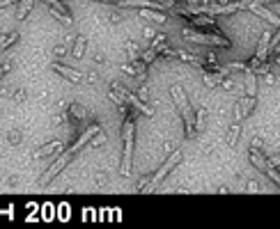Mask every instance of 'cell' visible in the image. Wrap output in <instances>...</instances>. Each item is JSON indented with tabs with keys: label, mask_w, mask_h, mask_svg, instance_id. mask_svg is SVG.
I'll list each match as a JSON object with an SVG mask.
<instances>
[{
	"label": "cell",
	"mask_w": 280,
	"mask_h": 229,
	"mask_svg": "<svg viewBox=\"0 0 280 229\" xmlns=\"http://www.w3.org/2000/svg\"><path fill=\"white\" fill-rule=\"evenodd\" d=\"M248 193H260V188H257V184L255 181H248V188H246Z\"/></svg>",
	"instance_id": "e575fe53"
},
{
	"label": "cell",
	"mask_w": 280,
	"mask_h": 229,
	"mask_svg": "<svg viewBox=\"0 0 280 229\" xmlns=\"http://www.w3.org/2000/svg\"><path fill=\"white\" fill-rule=\"evenodd\" d=\"M99 131H101V126H99V124H92V122H90V126H88V129H85L83 133H80V138H78L76 142H74V144H71L69 149L74 151V154H78V151L90 142V138H94V135H96Z\"/></svg>",
	"instance_id": "8fae6325"
},
{
	"label": "cell",
	"mask_w": 280,
	"mask_h": 229,
	"mask_svg": "<svg viewBox=\"0 0 280 229\" xmlns=\"http://www.w3.org/2000/svg\"><path fill=\"white\" fill-rule=\"evenodd\" d=\"M96 2H115V0H96Z\"/></svg>",
	"instance_id": "bcb514c9"
},
{
	"label": "cell",
	"mask_w": 280,
	"mask_h": 229,
	"mask_svg": "<svg viewBox=\"0 0 280 229\" xmlns=\"http://www.w3.org/2000/svg\"><path fill=\"white\" fill-rule=\"evenodd\" d=\"M96 184L104 186V184H106V174H99V176H96Z\"/></svg>",
	"instance_id": "b9f144b4"
},
{
	"label": "cell",
	"mask_w": 280,
	"mask_h": 229,
	"mask_svg": "<svg viewBox=\"0 0 280 229\" xmlns=\"http://www.w3.org/2000/svg\"><path fill=\"white\" fill-rule=\"evenodd\" d=\"M182 156H184V154H182L179 149L170 151V158H168L166 163H163V165L158 168V172L154 174V179L149 181V188H147V190H156L158 186H161V181H163V179L168 176V172H170V170L175 168V165H179V163H182Z\"/></svg>",
	"instance_id": "277c9868"
},
{
	"label": "cell",
	"mask_w": 280,
	"mask_h": 229,
	"mask_svg": "<svg viewBox=\"0 0 280 229\" xmlns=\"http://www.w3.org/2000/svg\"><path fill=\"white\" fill-rule=\"evenodd\" d=\"M140 16L149 18V21H156V23H166V14L158 12V9H140Z\"/></svg>",
	"instance_id": "ffe728a7"
},
{
	"label": "cell",
	"mask_w": 280,
	"mask_h": 229,
	"mask_svg": "<svg viewBox=\"0 0 280 229\" xmlns=\"http://www.w3.org/2000/svg\"><path fill=\"white\" fill-rule=\"evenodd\" d=\"M246 9H250V12H255L257 16H262V18H266L271 26H276V28H280V16H276L273 12H269L266 7H262L257 0H246Z\"/></svg>",
	"instance_id": "30bf717a"
},
{
	"label": "cell",
	"mask_w": 280,
	"mask_h": 229,
	"mask_svg": "<svg viewBox=\"0 0 280 229\" xmlns=\"http://www.w3.org/2000/svg\"><path fill=\"white\" fill-rule=\"evenodd\" d=\"M69 117H71V122L76 124V126L90 122V113L80 106V103H71V106H69Z\"/></svg>",
	"instance_id": "4fadbf2b"
},
{
	"label": "cell",
	"mask_w": 280,
	"mask_h": 229,
	"mask_svg": "<svg viewBox=\"0 0 280 229\" xmlns=\"http://www.w3.org/2000/svg\"><path fill=\"white\" fill-rule=\"evenodd\" d=\"M248 158H250V163H253V168H257V170H266V165H269V160L264 158L262 154L257 151V147H250V151H248Z\"/></svg>",
	"instance_id": "2e32d148"
},
{
	"label": "cell",
	"mask_w": 280,
	"mask_h": 229,
	"mask_svg": "<svg viewBox=\"0 0 280 229\" xmlns=\"http://www.w3.org/2000/svg\"><path fill=\"white\" fill-rule=\"evenodd\" d=\"M113 89L117 92V94H122V99L126 101V103H131V106H136L142 114H147V117H154V108L147 106L142 99L138 97V94H133L131 89H126L124 85H120V83H113Z\"/></svg>",
	"instance_id": "5b68a950"
},
{
	"label": "cell",
	"mask_w": 280,
	"mask_h": 229,
	"mask_svg": "<svg viewBox=\"0 0 280 229\" xmlns=\"http://www.w3.org/2000/svg\"><path fill=\"white\" fill-rule=\"evenodd\" d=\"M244 87H246V97H255V94H257V78H255V71H248V73H246Z\"/></svg>",
	"instance_id": "ac0fdd59"
},
{
	"label": "cell",
	"mask_w": 280,
	"mask_h": 229,
	"mask_svg": "<svg viewBox=\"0 0 280 229\" xmlns=\"http://www.w3.org/2000/svg\"><path fill=\"white\" fill-rule=\"evenodd\" d=\"M64 53H67V46L64 44H58L55 48H53V55H58V57H62Z\"/></svg>",
	"instance_id": "4dcf8cb0"
},
{
	"label": "cell",
	"mask_w": 280,
	"mask_h": 229,
	"mask_svg": "<svg viewBox=\"0 0 280 229\" xmlns=\"http://www.w3.org/2000/svg\"><path fill=\"white\" fill-rule=\"evenodd\" d=\"M264 174L269 176L273 184H278V186H280V172L276 170V165H271V163H269V165H266V170H264Z\"/></svg>",
	"instance_id": "d4e9b609"
},
{
	"label": "cell",
	"mask_w": 280,
	"mask_h": 229,
	"mask_svg": "<svg viewBox=\"0 0 280 229\" xmlns=\"http://www.w3.org/2000/svg\"><path fill=\"white\" fill-rule=\"evenodd\" d=\"M7 67H5V64H2V67H0V78H2V76H5V73H7Z\"/></svg>",
	"instance_id": "ee69618b"
},
{
	"label": "cell",
	"mask_w": 280,
	"mask_h": 229,
	"mask_svg": "<svg viewBox=\"0 0 280 229\" xmlns=\"http://www.w3.org/2000/svg\"><path fill=\"white\" fill-rule=\"evenodd\" d=\"M186 42H195V44H207V46H223V48H230V42L225 35H211V32H202V30H195V28H184L182 30Z\"/></svg>",
	"instance_id": "7a4b0ae2"
},
{
	"label": "cell",
	"mask_w": 280,
	"mask_h": 229,
	"mask_svg": "<svg viewBox=\"0 0 280 229\" xmlns=\"http://www.w3.org/2000/svg\"><path fill=\"white\" fill-rule=\"evenodd\" d=\"M220 87H225V89H234V80H232V78H223V80H220Z\"/></svg>",
	"instance_id": "d6a6232c"
},
{
	"label": "cell",
	"mask_w": 280,
	"mask_h": 229,
	"mask_svg": "<svg viewBox=\"0 0 280 229\" xmlns=\"http://www.w3.org/2000/svg\"><path fill=\"white\" fill-rule=\"evenodd\" d=\"M142 37H145V39H152V37H154V30H152V28H145V30H142Z\"/></svg>",
	"instance_id": "8d00e7d4"
},
{
	"label": "cell",
	"mask_w": 280,
	"mask_h": 229,
	"mask_svg": "<svg viewBox=\"0 0 280 229\" xmlns=\"http://www.w3.org/2000/svg\"><path fill=\"white\" fill-rule=\"evenodd\" d=\"M44 2L48 5V9H51L53 16H58L64 26H69V23H71V14H69V9L64 7L60 0H44Z\"/></svg>",
	"instance_id": "7c38bea8"
},
{
	"label": "cell",
	"mask_w": 280,
	"mask_h": 229,
	"mask_svg": "<svg viewBox=\"0 0 280 229\" xmlns=\"http://www.w3.org/2000/svg\"><path fill=\"white\" fill-rule=\"evenodd\" d=\"M170 94H172V101H175L177 110L182 113V117H184V119L186 117H193L188 99H186V94H184V87H182V85H172V87H170Z\"/></svg>",
	"instance_id": "ba28073f"
},
{
	"label": "cell",
	"mask_w": 280,
	"mask_h": 229,
	"mask_svg": "<svg viewBox=\"0 0 280 229\" xmlns=\"http://www.w3.org/2000/svg\"><path fill=\"white\" fill-rule=\"evenodd\" d=\"M138 97L142 99V101H147V99H149V97H147V87H142V85H140V89H138Z\"/></svg>",
	"instance_id": "d590c367"
},
{
	"label": "cell",
	"mask_w": 280,
	"mask_h": 229,
	"mask_svg": "<svg viewBox=\"0 0 280 229\" xmlns=\"http://www.w3.org/2000/svg\"><path fill=\"white\" fill-rule=\"evenodd\" d=\"M154 57H156V51H154V48H152V51H142V53H140V60L145 62V64H152V62H154Z\"/></svg>",
	"instance_id": "4316f807"
},
{
	"label": "cell",
	"mask_w": 280,
	"mask_h": 229,
	"mask_svg": "<svg viewBox=\"0 0 280 229\" xmlns=\"http://www.w3.org/2000/svg\"><path fill=\"white\" fill-rule=\"evenodd\" d=\"M62 122H64V113H60V114H55V117H53V124H58V126H60Z\"/></svg>",
	"instance_id": "74e56055"
},
{
	"label": "cell",
	"mask_w": 280,
	"mask_h": 229,
	"mask_svg": "<svg viewBox=\"0 0 280 229\" xmlns=\"http://www.w3.org/2000/svg\"><path fill=\"white\" fill-rule=\"evenodd\" d=\"M220 76H214V73H204V85H207V87H218L220 85Z\"/></svg>",
	"instance_id": "484cf974"
},
{
	"label": "cell",
	"mask_w": 280,
	"mask_h": 229,
	"mask_svg": "<svg viewBox=\"0 0 280 229\" xmlns=\"http://www.w3.org/2000/svg\"><path fill=\"white\" fill-rule=\"evenodd\" d=\"M147 184H149V179H147V176H145V179H140V181H138V186H136L133 190H136V193H142V190H147Z\"/></svg>",
	"instance_id": "f546056e"
},
{
	"label": "cell",
	"mask_w": 280,
	"mask_h": 229,
	"mask_svg": "<svg viewBox=\"0 0 280 229\" xmlns=\"http://www.w3.org/2000/svg\"><path fill=\"white\" fill-rule=\"evenodd\" d=\"M195 114H198V122H195V129H198V131H202V126H204V114H207V113H204V108H200V110H198Z\"/></svg>",
	"instance_id": "83f0119b"
},
{
	"label": "cell",
	"mask_w": 280,
	"mask_h": 229,
	"mask_svg": "<svg viewBox=\"0 0 280 229\" xmlns=\"http://www.w3.org/2000/svg\"><path fill=\"white\" fill-rule=\"evenodd\" d=\"M12 99H14V101H26V89H16Z\"/></svg>",
	"instance_id": "836d02e7"
},
{
	"label": "cell",
	"mask_w": 280,
	"mask_h": 229,
	"mask_svg": "<svg viewBox=\"0 0 280 229\" xmlns=\"http://www.w3.org/2000/svg\"><path fill=\"white\" fill-rule=\"evenodd\" d=\"M21 140H23V133L18 131V129H12V131L7 133V142L12 144V147H18V144H21Z\"/></svg>",
	"instance_id": "cb8c5ba5"
},
{
	"label": "cell",
	"mask_w": 280,
	"mask_h": 229,
	"mask_svg": "<svg viewBox=\"0 0 280 229\" xmlns=\"http://www.w3.org/2000/svg\"><path fill=\"white\" fill-rule=\"evenodd\" d=\"M264 80H266V83H269V85H273V76H271V73H269V71H266V73H264Z\"/></svg>",
	"instance_id": "60d3db41"
},
{
	"label": "cell",
	"mask_w": 280,
	"mask_h": 229,
	"mask_svg": "<svg viewBox=\"0 0 280 229\" xmlns=\"http://www.w3.org/2000/svg\"><path fill=\"white\" fill-rule=\"evenodd\" d=\"M218 2H230V0H218Z\"/></svg>",
	"instance_id": "7dc6e473"
},
{
	"label": "cell",
	"mask_w": 280,
	"mask_h": 229,
	"mask_svg": "<svg viewBox=\"0 0 280 229\" xmlns=\"http://www.w3.org/2000/svg\"><path fill=\"white\" fill-rule=\"evenodd\" d=\"M14 2H18V0H0V9L9 7V5H14Z\"/></svg>",
	"instance_id": "f35d334b"
},
{
	"label": "cell",
	"mask_w": 280,
	"mask_h": 229,
	"mask_svg": "<svg viewBox=\"0 0 280 229\" xmlns=\"http://www.w3.org/2000/svg\"><path fill=\"white\" fill-rule=\"evenodd\" d=\"M163 42H166V35H154V42H152V48H154V51H158Z\"/></svg>",
	"instance_id": "f1b7e54d"
},
{
	"label": "cell",
	"mask_w": 280,
	"mask_h": 229,
	"mask_svg": "<svg viewBox=\"0 0 280 229\" xmlns=\"http://www.w3.org/2000/svg\"><path fill=\"white\" fill-rule=\"evenodd\" d=\"M21 5H18L16 9V18L18 21H26L28 16H30V12L35 9V0H18Z\"/></svg>",
	"instance_id": "e0dca14e"
},
{
	"label": "cell",
	"mask_w": 280,
	"mask_h": 229,
	"mask_svg": "<svg viewBox=\"0 0 280 229\" xmlns=\"http://www.w3.org/2000/svg\"><path fill=\"white\" fill-rule=\"evenodd\" d=\"M74 156H76V154H74L71 149H64V151H62L60 156H58V158H55V160L51 163V168H48V170L44 172V174H42V179H39V188H48V184H51L53 179H55V176L60 174L62 170L69 165Z\"/></svg>",
	"instance_id": "3957f363"
},
{
	"label": "cell",
	"mask_w": 280,
	"mask_h": 229,
	"mask_svg": "<svg viewBox=\"0 0 280 229\" xmlns=\"http://www.w3.org/2000/svg\"><path fill=\"white\" fill-rule=\"evenodd\" d=\"M115 2H117V0H115Z\"/></svg>",
	"instance_id": "c3c4849f"
},
{
	"label": "cell",
	"mask_w": 280,
	"mask_h": 229,
	"mask_svg": "<svg viewBox=\"0 0 280 229\" xmlns=\"http://www.w3.org/2000/svg\"><path fill=\"white\" fill-rule=\"evenodd\" d=\"M239 133H241V122H232V126H230V131H228V138H225V144L228 147H234L236 140H239Z\"/></svg>",
	"instance_id": "d6986e66"
},
{
	"label": "cell",
	"mask_w": 280,
	"mask_h": 229,
	"mask_svg": "<svg viewBox=\"0 0 280 229\" xmlns=\"http://www.w3.org/2000/svg\"><path fill=\"white\" fill-rule=\"evenodd\" d=\"M85 44H88V42H85V37H83V35L76 37V44H74V48H71V55H74L76 60L83 57V53H85Z\"/></svg>",
	"instance_id": "44dd1931"
},
{
	"label": "cell",
	"mask_w": 280,
	"mask_h": 229,
	"mask_svg": "<svg viewBox=\"0 0 280 229\" xmlns=\"http://www.w3.org/2000/svg\"><path fill=\"white\" fill-rule=\"evenodd\" d=\"M108 101L110 103H115L117 108H122V110H126V101L122 99V94H117L113 87H110V92H108Z\"/></svg>",
	"instance_id": "603a6c76"
},
{
	"label": "cell",
	"mask_w": 280,
	"mask_h": 229,
	"mask_svg": "<svg viewBox=\"0 0 280 229\" xmlns=\"http://www.w3.org/2000/svg\"><path fill=\"white\" fill-rule=\"evenodd\" d=\"M133 133H136V124H133V114H126L124 119V126H122V144H124V151H122V176H131V158H133Z\"/></svg>",
	"instance_id": "6da1fadb"
},
{
	"label": "cell",
	"mask_w": 280,
	"mask_h": 229,
	"mask_svg": "<svg viewBox=\"0 0 280 229\" xmlns=\"http://www.w3.org/2000/svg\"><path fill=\"white\" fill-rule=\"evenodd\" d=\"M51 69L55 71V73H60L62 78H67L69 83H76V85H80V83L85 80V76H83L78 69H74V67H69V64H62V62H53Z\"/></svg>",
	"instance_id": "9c48e42d"
},
{
	"label": "cell",
	"mask_w": 280,
	"mask_h": 229,
	"mask_svg": "<svg viewBox=\"0 0 280 229\" xmlns=\"http://www.w3.org/2000/svg\"><path fill=\"white\" fill-rule=\"evenodd\" d=\"M122 71H124V73H131V76H136V78H138V71H136V67H133V64H122Z\"/></svg>",
	"instance_id": "1f68e13d"
},
{
	"label": "cell",
	"mask_w": 280,
	"mask_h": 229,
	"mask_svg": "<svg viewBox=\"0 0 280 229\" xmlns=\"http://www.w3.org/2000/svg\"><path fill=\"white\" fill-rule=\"evenodd\" d=\"M18 39V30H7V32H0V51H7L16 44Z\"/></svg>",
	"instance_id": "9a60e30c"
},
{
	"label": "cell",
	"mask_w": 280,
	"mask_h": 229,
	"mask_svg": "<svg viewBox=\"0 0 280 229\" xmlns=\"http://www.w3.org/2000/svg\"><path fill=\"white\" fill-rule=\"evenodd\" d=\"M269 163H271V165H280V154L278 156H273V158H269Z\"/></svg>",
	"instance_id": "ab89813d"
},
{
	"label": "cell",
	"mask_w": 280,
	"mask_h": 229,
	"mask_svg": "<svg viewBox=\"0 0 280 229\" xmlns=\"http://www.w3.org/2000/svg\"><path fill=\"white\" fill-rule=\"evenodd\" d=\"M55 149H60L62 151V142L60 140H51V142H46V144H42L39 149H35V154H32V158H44V156H48L51 151H55Z\"/></svg>",
	"instance_id": "5bb4252c"
},
{
	"label": "cell",
	"mask_w": 280,
	"mask_h": 229,
	"mask_svg": "<svg viewBox=\"0 0 280 229\" xmlns=\"http://www.w3.org/2000/svg\"><path fill=\"white\" fill-rule=\"evenodd\" d=\"M158 51H161L163 55H168V57H179V60L188 62V64L195 67V69H204V62H202L200 57H195V55L186 53V51H179V48H168V46H161Z\"/></svg>",
	"instance_id": "52a82bcc"
},
{
	"label": "cell",
	"mask_w": 280,
	"mask_h": 229,
	"mask_svg": "<svg viewBox=\"0 0 280 229\" xmlns=\"http://www.w3.org/2000/svg\"><path fill=\"white\" fill-rule=\"evenodd\" d=\"M239 103H241V114H244V117H248V114L253 113V108L257 106V99H255V97H244Z\"/></svg>",
	"instance_id": "7402d4cb"
},
{
	"label": "cell",
	"mask_w": 280,
	"mask_h": 229,
	"mask_svg": "<svg viewBox=\"0 0 280 229\" xmlns=\"http://www.w3.org/2000/svg\"><path fill=\"white\" fill-rule=\"evenodd\" d=\"M88 83H92V85H94V83H96V73H90V76H88Z\"/></svg>",
	"instance_id": "7bdbcfd3"
},
{
	"label": "cell",
	"mask_w": 280,
	"mask_h": 229,
	"mask_svg": "<svg viewBox=\"0 0 280 229\" xmlns=\"http://www.w3.org/2000/svg\"><path fill=\"white\" fill-rule=\"evenodd\" d=\"M5 94H7V89H5V87H0V97H5Z\"/></svg>",
	"instance_id": "f6af8a7d"
},
{
	"label": "cell",
	"mask_w": 280,
	"mask_h": 229,
	"mask_svg": "<svg viewBox=\"0 0 280 229\" xmlns=\"http://www.w3.org/2000/svg\"><path fill=\"white\" fill-rule=\"evenodd\" d=\"M188 21H191V28L195 30H202V32H211V35H220L218 28H216V21L207 14H188Z\"/></svg>",
	"instance_id": "8992f818"
}]
</instances>
